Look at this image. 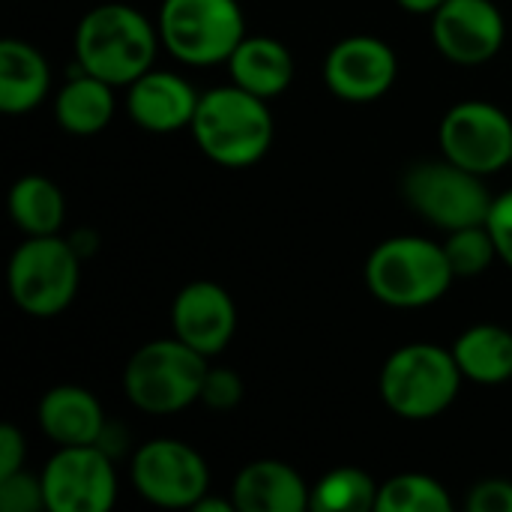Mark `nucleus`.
Masks as SVG:
<instances>
[{
    "label": "nucleus",
    "instance_id": "obj_1",
    "mask_svg": "<svg viewBox=\"0 0 512 512\" xmlns=\"http://www.w3.org/2000/svg\"><path fill=\"white\" fill-rule=\"evenodd\" d=\"M159 45V27L129 3H99L75 27V63L114 87L153 69Z\"/></svg>",
    "mask_w": 512,
    "mask_h": 512
},
{
    "label": "nucleus",
    "instance_id": "obj_2",
    "mask_svg": "<svg viewBox=\"0 0 512 512\" xmlns=\"http://www.w3.org/2000/svg\"><path fill=\"white\" fill-rule=\"evenodd\" d=\"M189 129L210 162L222 168H249L267 156L276 126L267 99L237 84H225L201 93Z\"/></svg>",
    "mask_w": 512,
    "mask_h": 512
},
{
    "label": "nucleus",
    "instance_id": "obj_3",
    "mask_svg": "<svg viewBox=\"0 0 512 512\" xmlns=\"http://www.w3.org/2000/svg\"><path fill=\"white\" fill-rule=\"evenodd\" d=\"M453 279L444 243L417 234L390 237L366 258V285L390 309H426L450 291Z\"/></svg>",
    "mask_w": 512,
    "mask_h": 512
},
{
    "label": "nucleus",
    "instance_id": "obj_4",
    "mask_svg": "<svg viewBox=\"0 0 512 512\" xmlns=\"http://www.w3.org/2000/svg\"><path fill=\"white\" fill-rule=\"evenodd\" d=\"M462 369L453 348L432 342H411L393 351L381 369V399L384 405L411 423L441 417L462 390Z\"/></svg>",
    "mask_w": 512,
    "mask_h": 512
},
{
    "label": "nucleus",
    "instance_id": "obj_5",
    "mask_svg": "<svg viewBox=\"0 0 512 512\" xmlns=\"http://www.w3.org/2000/svg\"><path fill=\"white\" fill-rule=\"evenodd\" d=\"M207 357L180 342L156 339L138 348L123 369L126 399L144 414H177L201 402Z\"/></svg>",
    "mask_w": 512,
    "mask_h": 512
},
{
    "label": "nucleus",
    "instance_id": "obj_6",
    "mask_svg": "<svg viewBox=\"0 0 512 512\" xmlns=\"http://www.w3.org/2000/svg\"><path fill=\"white\" fill-rule=\"evenodd\" d=\"M156 27L162 48L186 66L228 63L246 39L240 0H162Z\"/></svg>",
    "mask_w": 512,
    "mask_h": 512
},
{
    "label": "nucleus",
    "instance_id": "obj_7",
    "mask_svg": "<svg viewBox=\"0 0 512 512\" xmlns=\"http://www.w3.org/2000/svg\"><path fill=\"white\" fill-rule=\"evenodd\" d=\"M81 255L60 234L27 237L9 258L6 285L12 303L33 318H54L72 306L81 282Z\"/></svg>",
    "mask_w": 512,
    "mask_h": 512
},
{
    "label": "nucleus",
    "instance_id": "obj_8",
    "mask_svg": "<svg viewBox=\"0 0 512 512\" xmlns=\"http://www.w3.org/2000/svg\"><path fill=\"white\" fill-rule=\"evenodd\" d=\"M405 201L432 225L444 231L489 222L495 195L480 174L444 159L417 162L402 177Z\"/></svg>",
    "mask_w": 512,
    "mask_h": 512
},
{
    "label": "nucleus",
    "instance_id": "obj_9",
    "mask_svg": "<svg viewBox=\"0 0 512 512\" xmlns=\"http://www.w3.org/2000/svg\"><path fill=\"white\" fill-rule=\"evenodd\" d=\"M132 489L165 510H192L210 492V471L198 450L177 438H153L135 450L129 465Z\"/></svg>",
    "mask_w": 512,
    "mask_h": 512
},
{
    "label": "nucleus",
    "instance_id": "obj_10",
    "mask_svg": "<svg viewBox=\"0 0 512 512\" xmlns=\"http://www.w3.org/2000/svg\"><path fill=\"white\" fill-rule=\"evenodd\" d=\"M438 144L450 162L480 177L498 174L510 168L512 159L510 114L495 102H483V99L459 102L444 114L438 129Z\"/></svg>",
    "mask_w": 512,
    "mask_h": 512
},
{
    "label": "nucleus",
    "instance_id": "obj_11",
    "mask_svg": "<svg viewBox=\"0 0 512 512\" xmlns=\"http://www.w3.org/2000/svg\"><path fill=\"white\" fill-rule=\"evenodd\" d=\"M42 477L51 512H108L117 501L114 459L96 447H57Z\"/></svg>",
    "mask_w": 512,
    "mask_h": 512
},
{
    "label": "nucleus",
    "instance_id": "obj_12",
    "mask_svg": "<svg viewBox=\"0 0 512 512\" xmlns=\"http://www.w3.org/2000/svg\"><path fill=\"white\" fill-rule=\"evenodd\" d=\"M399 75L396 51L369 33H354L339 39L324 57V84L333 96L345 102H375L381 99Z\"/></svg>",
    "mask_w": 512,
    "mask_h": 512
},
{
    "label": "nucleus",
    "instance_id": "obj_13",
    "mask_svg": "<svg viewBox=\"0 0 512 512\" xmlns=\"http://www.w3.org/2000/svg\"><path fill=\"white\" fill-rule=\"evenodd\" d=\"M432 39L456 66L489 63L507 39V24L492 0H447L432 15Z\"/></svg>",
    "mask_w": 512,
    "mask_h": 512
},
{
    "label": "nucleus",
    "instance_id": "obj_14",
    "mask_svg": "<svg viewBox=\"0 0 512 512\" xmlns=\"http://www.w3.org/2000/svg\"><path fill=\"white\" fill-rule=\"evenodd\" d=\"M171 327L180 342L210 360L231 345L237 333V306L222 285L198 279L180 288V294L174 297Z\"/></svg>",
    "mask_w": 512,
    "mask_h": 512
},
{
    "label": "nucleus",
    "instance_id": "obj_15",
    "mask_svg": "<svg viewBox=\"0 0 512 512\" xmlns=\"http://www.w3.org/2000/svg\"><path fill=\"white\" fill-rule=\"evenodd\" d=\"M198 99L201 96L192 90V84L183 75L165 69H147L141 78H135L126 87L129 117L141 129L156 135H168L192 126Z\"/></svg>",
    "mask_w": 512,
    "mask_h": 512
},
{
    "label": "nucleus",
    "instance_id": "obj_16",
    "mask_svg": "<svg viewBox=\"0 0 512 512\" xmlns=\"http://www.w3.org/2000/svg\"><path fill=\"white\" fill-rule=\"evenodd\" d=\"M231 498L240 512H303L312 507V489L300 471L279 459L249 462L234 477Z\"/></svg>",
    "mask_w": 512,
    "mask_h": 512
},
{
    "label": "nucleus",
    "instance_id": "obj_17",
    "mask_svg": "<svg viewBox=\"0 0 512 512\" xmlns=\"http://www.w3.org/2000/svg\"><path fill=\"white\" fill-rule=\"evenodd\" d=\"M36 423L48 441L57 447H87L96 444L105 429V414L99 399L75 384L51 387L36 408Z\"/></svg>",
    "mask_w": 512,
    "mask_h": 512
},
{
    "label": "nucleus",
    "instance_id": "obj_18",
    "mask_svg": "<svg viewBox=\"0 0 512 512\" xmlns=\"http://www.w3.org/2000/svg\"><path fill=\"white\" fill-rule=\"evenodd\" d=\"M48 90H51L48 57L24 39H3L0 42V111L12 117L30 114L45 102Z\"/></svg>",
    "mask_w": 512,
    "mask_h": 512
},
{
    "label": "nucleus",
    "instance_id": "obj_19",
    "mask_svg": "<svg viewBox=\"0 0 512 512\" xmlns=\"http://www.w3.org/2000/svg\"><path fill=\"white\" fill-rule=\"evenodd\" d=\"M228 75L231 84L261 96V99H276L282 96L291 81H294V57L285 42L273 36H249L234 48L228 57Z\"/></svg>",
    "mask_w": 512,
    "mask_h": 512
},
{
    "label": "nucleus",
    "instance_id": "obj_20",
    "mask_svg": "<svg viewBox=\"0 0 512 512\" xmlns=\"http://www.w3.org/2000/svg\"><path fill=\"white\" fill-rule=\"evenodd\" d=\"M54 117L57 126L69 135H99L114 117V84L84 72L75 63V72L69 69L66 84L54 96Z\"/></svg>",
    "mask_w": 512,
    "mask_h": 512
},
{
    "label": "nucleus",
    "instance_id": "obj_21",
    "mask_svg": "<svg viewBox=\"0 0 512 512\" xmlns=\"http://www.w3.org/2000/svg\"><path fill=\"white\" fill-rule=\"evenodd\" d=\"M453 357L468 381L483 387L507 384L512 378V333L498 324H474L456 339Z\"/></svg>",
    "mask_w": 512,
    "mask_h": 512
},
{
    "label": "nucleus",
    "instance_id": "obj_22",
    "mask_svg": "<svg viewBox=\"0 0 512 512\" xmlns=\"http://www.w3.org/2000/svg\"><path fill=\"white\" fill-rule=\"evenodd\" d=\"M9 216L24 237L60 234L66 219V201L54 180L42 174H24L9 189Z\"/></svg>",
    "mask_w": 512,
    "mask_h": 512
},
{
    "label": "nucleus",
    "instance_id": "obj_23",
    "mask_svg": "<svg viewBox=\"0 0 512 512\" xmlns=\"http://www.w3.org/2000/svg\"><path fill=\"white\" fill-rule=\"evenodd\" d=\"M378 507V483L360 468H336L312 486V510L369 512Z\"/></svg>",
    "mask_w": 512,
    "mask_h": 512
},
{
    "label": "nucleus",
    "instance_id": "obj_24",
    "mask_svg": "<svg viewBox=\"0 0 512 512\" xmlns=\"http://www.w3.org/2000/svg\"><path fill=\"white\" fill-rule=\"evenodd\" d=\"M450 492L429 474H396L378 486V512H447Z\"/></svg>",
    "mask_w": 512,
    "mask_h": 512
},
{
    "label": "nucleus",
    "instance_id": "obj_25",
    "mask_svg": "<svg viewBox=\"0 0 512 512\" xmlns=\"http://www.w3.org/2000/svg\"><path fill=\"white\" fill-rule=\"evenodd\" d=\"M444 252L456 279H474L492 267V261L498 258V243H495L492 228L483 222V225L447 231Z\"/></svg>",
    "mask_w": 512,
    "mask_h": 512
},
{
    "label": "nucleus",
    "instance_id": "obj_26",
    "mask_svg": "<svg viewBox=\"0 0 512 512\" xmlns=\"http://www.w3.org/2000/svg\"><path fill=\"white\" fill-rule=\"evenodd\" d=\"M0 510L3 512H39L45 507V489L42 477L27 474L24 468L0 477Z\"/></svg>",
    "mask_w": 512,
    "mask_h": 512
},
{
    "label": "nucleus",
    "instance_id": "obj_27",
    "mask_svg": "<svg viewBox=\"0 0 512 512\" xmlns=\"http://www.w3.org/2000/svg\"><path fill=\"white\" fill-rule=\"evenodd\" d=\"M201 402L213 411H231L243 402V378L234 369H213L207 366L204 384H201Z\"/></svg>",
    "mask_w": 512,
    "mask_h": 512
},
{
    "label": "nucleus",
    "instance_id": "obj_28",
    "mask_svg": "<svg viewBox=\"0 0 512 512\" xmlns=\"http://www.w3.org/2000/svg\"><path fill=\"white\" fill-rule=\"evenodd\" d=\"M471 512H512L510 480H483L468 492Z\"/></svg>",
    "mask_w": 512,
    "mask_h": 512
},
{
    "label": "nucleus",
    "instance_id": "obj_29",
    "mask_svg": "<svg viewBox=\"0 0 512 512\" xmlns=\"http://www.w3.org/2000/svg\"><path fill=\"white\" fill-rule=\"evenodd\" d=\"M486 225L495 234L498 258L512 270V189L492 201V213H489V222Z\"/></svg>",
    "mask_w": 512,
    "mask_h": 512
},
{
    "label": "nucleus",
    "instance_id": "obj_30",
    "mask_svg": "<svg viewBox=\"0 0 512 512\" xmlns=\"http://www.w3.org/2000/svg\"><path fill=\"white\" fill-rule=\"evenodd\" d=\"M24 459H27L24 435L12 423H3L0 426V477H9V474L21 471Z\"/></svg>",
    "mask_w": 512,
    "mask_h": 512
},
{
    "label": "nucleus",
    "instance_id": "obj_31",
    "mask_svg": "<svg viewBox=\"0 0 512 512\" xmlns=\"http://www.w3.org/2000/svg\"><path fill=\"white\" fill-rule=\"evenodd\" d=\"M96 447H102L111 459H117V456H123L126 453V432L120 429V435H117V426H111V423H105V429H102V435H99V441H96Z\"/></svg>",
    "mask_w": 512,
    "mask_h": 512
},
{
    "label": "nucleus",
    "instance_id": "obj_32",
    "mask_svg": "<svg viewBox=\"0 0 512 512\" xmlns=\"http://www.w3.org/2000/svg\"><path fill=\"white\" fill-rule=\"evenodd\" d=\"M195 512H240L237 510V504H234V498H213L210 492L204 495V498H198L195 501V507H192Z\"/></svg>",
    "mask_w": 512,
    "mask_h": 512
},
{
    "label": "nucleus",
    "instance_id": "obj_33",
    "mask_svg": "<svg viewBox=\"0 0 512 512\" xmlns=\"http://www.w3.org/2000/svg\"><path fill=\"white\" fill-rule=\"evenodd\" d=\"M69 243L75 246V252L81 255V258H87L96 246H99V237L93 234V231H87V228H81V231H75L72 237H69Z\"/></svg>",
    "mask_w": 512,
    "mask_h": 512
},
{
    "label": "nucleus",
    "instance_id": "obj_34",
    "mask_svg": "<svg viewBox=\"0 0 512 512\" xmlns=\"http://www.w3.org/2000/svg\"><path fill=\"white\" fill-rule=\"evenodd\" d=\"M396 3L411 15H435L447 0H396Z\"/></svg>",
    "mask_w": 512,
    "mask_h": 512
},
{
    "label": "nucleus",
    "instance_id": "obj_35",
    "mask_svg": "<svg viewBox=\"0 0 512 512\" xmlns=\"http://www.w3.org/2000/svg\"><path fill=\"white\" fill-rule=\"evenodd\" d=\"M510 168H512V159H510Z\"/></svg>",
    "mask_w": 512,
    "mask_h": 512
}]
</instances>
